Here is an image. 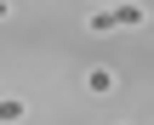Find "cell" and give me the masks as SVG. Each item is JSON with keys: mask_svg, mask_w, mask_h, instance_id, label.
<instances>
[{"mask_svg": "<svg viewBox=\"0 0 154 125\" xmlns=\"http://www.w3.org/2000/svg\"><path fill=\"white\" fill-rule=\"evenodd\" d=\"M23 114H29V103H23V97H0V125H17Z\"/></svg>", "mask_w": 154, "mask_h": 125, "instance_id": "7a4b0ae2", "label": "cell"}, {"mask_svg": "<svg viewBox=\"0 0 154 125\" xmlns=\"http://www.w3.org/2000/svg\"><path fill=\"white\" fill-rule=\"evenodd\" d=\"M86 91H97V97L114 91V74H109V68H91V74H86Z\"/></svg>", "mask_w": 154, "mask_h": 125, "instance_id": "3957f363", "label": "cell"}, {"mask_svg": "<svg viewBox=\"0 0 154 125\" xmlns=\"http://www.w3.org/2000/svg\"><path fill=\"white\" fill-rule=\"evenodd\" d=\"M6 11H11V6H6V0H0V17H6Z\"/></svg>", "mask_w": 154, "mask_h": 125, "instance_id": "277c9868", "label": "cell"}, {"mask_svg": "<svg viewBox=\"0 0 154 125\" xmlns=\"http://www.w3.org/2000/svg\"><path fill=\"white\" fill-rule=\"evenodd\" d=\"M149 11L143 6H97L91 11V34H114V28H137Z\"/></svg>", "mask_w": 154, "mask_h": 125, "instance_id": "6da1fadb", "label": "cell"}]
</instances>
